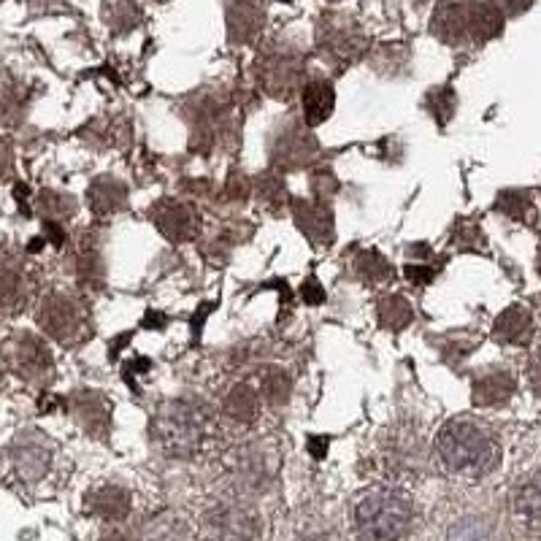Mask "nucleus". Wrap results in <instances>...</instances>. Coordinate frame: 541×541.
<instances>
[{
	"instance_id": "obj_1",
	"label": "nucleus",
	"mask_w": 541,
	"mask_h": 541,
	"mask_svg": "<svg viewBox=\"0 0 541 541\" xmlns=\"http://www.w3.org/2000/svg\"><path fill=\"white\" fill-rule=\"evenodd\" d=\"M436 455L450 474L463 479L487 477L501 460L498 441L471 420H450L439 431Z\"/></svg>"
},
{
	"instance_id": "obj_2",
	"label": "nucleus",
	"mask_w": 541,
	"mask_h": 541,
	"mask_svg": "<svg viewBox=\"0 0 541 541\" xmlns=\"http://www.w3.org/2000/svg\"><path fill=\"white\" fill-rule=\"evenodd\" d=\"M414 523V504L409 493L379 487L360 498L355 506V525L363 539H401Z\"/></svg>"
},
{
	"instance_id": "obj_3",
	"label": "nucleus",
	"mask_w": 541,
	"mask_h": 541,
	"mask_svg": "<svg viewBox=\"0 0 541 541\" xmlns=\"http://www.w3.org/2000/svg\"><path fill=\"white\" fill-rule=\"evenodd\" d=\"M206 422L190 401H168L152 420V441L166 458H193L201 450Z\"/></svg>"
},
{
	"instance_id": "obj_4",
	"label": "nucleus",
	"mask_w": 541,
	"mask_h": 541,
	"mask_svg": "<svg viewBox=\"0 0 541 541\" xmlns=\"http://www.w3.org/2000/svg\"><path fill=\"white\" fill-rule=\"evenodd\" d=\"M11 460L19 477L36 482L52 466V441H46L38 431L19 433L11 444Z\"/></svg>"
},
{
	"instance_id": "obj_5",
	"label": "nucleus",
	"mask_w": 541,
	"mask_h": 541,
	"mask_svg": "<svg viewBox=\"0 0 541 541\" xmlns=\"http://www.w3.org/2000/svg\"><path fill=\"white\" fill-rule=\"evenodd\" d=\"M38 322L52 339L65 341L74 336V331L79 328V312H76L74 301H68L65 295H52L46 298L41 312H38Z\"/></svg>"
},
{
	"instance_id": "obj_6",
	"label": "nucleus",
	"mask_w": 541,
	"mask_h": 541,
	"mask_svg": "<svg viewBox=\"0 0 541 541\" xmlns=\"http://www.w3.org/2000/svg\"><path fill=\"white\" fill-rule=\"evenodd\" d=\"M14 368H17L19 376L25 379H41L52 371V352L44 347V341L30 336V333H22L17 341H14Z\"/></svg>"
},
{
	"instance_id": "obj_7",
	"label": "nucleus",
	"mask_w": 541,
	"mask_h": 541,
	"mask_svg": "<svg viewBox=\"0 0 541 541\" xmlns=\"http://www.w3.org/2000/svg\"><path fill=\"white\" fill-rule=\"evenodd\" d=\"M263 28V9L257 0H230L228 3V36L233 44H244Z\"/></svg>"
},
{
	"instance_id": "obj_8",
	"label": "nucleus",
	"mask_w": 541,
	"mask_h": 541,
	"mask_svg": "<svg viewBox=\"0 0 541 541\" xmlns=\"http://www.w3.org/2000/svg\"><path fill=\"white\" fill-rule=\"evenodd\" d=\"M301 60L298 57H287V55H276L271 57L263 68V82H266L268 92L276 95V98H290L301 82Z\"/></svg>"
},
{
	"instance_id": "obj_9",
	"label": "nucleus",
	"mask_w": 541,
	"mask_h": 541,
	"mask_svg": "<svg viewBox=\"0 0 541 541\" xmlns=\"http://www.w3.org/2000/svg\"><path fill=\"white\" fill-rule=\"evenodd\" d=\"M152 220L160 228V233L171 241L190 239L195 230V214L184 203L163 201L152 209Z\"/></svg>"
},
{
	"instance_id": "obj_10",
	"label": "nucleus",
	"mask_w": 541,
	"mask_h": 541,
	"mask_svg": "<svg viewBox=\"0 0 541 541\" xmlns=\"http://www.w3.org/2000/svg\"><path fill=\"white\" fill-rule=\"evenodd\" d=\"M71 406H74L76 417L82 422L84 428L90 433H98L103 436L106 428H109V406L103 401L101 393L95 390H82L71 398Z\"/></svg>"
},
{
	"instance_id": "obj_11",
	"label": "nucleus",
	"mask_w": 541,
	"mask_h": 541,
	"mask_svg": "<svg viewBox=\"0 0 541 541\" xmlns=\"http://www.w3.org/2000/svg\"><path fill=\"white\" fill-rule=\"evenodd\" d=\"M295 220H298V225H301L306 236H312L314 244H328V241H333V217L325 206L295 201Z\"/></svg>"
},
{
	"instance_id": "obj_12",
	"label": "nucleus",
	"mask_w": 541,
	"mask_h": 541,
	"mask_svg": "<svg viewBox=\"0 0 541 541\" xmlns=\"http://www.w3.org/2000/svg\"><path fill=\"white\" fill-rule=\"evenodd\" d=\"M336 106V92L328 82H312L303 90V117L309 128H317L328 120Z\"/></svg>"
},
{
	"instance_id": "obj_13",
	"label": "nucleus",
	"mask_w": 541,
	"mask_h": 541,
	"mask_svg": "<svg viewBox=\"0 0 541 541\" xmlns=\"http://www.w3.org/2000/svg\"><path fill=\"white\" fill-rule=\"evenodd\" d=\"M433 33L444 44H458L460 38L468 36V3H447L436 9L433 17Z\"/></svg>"
},
{
	"instance_id": "obj_14",
	"label": "nucleus",
	"mask_w": 541,
	"mask_h": 541,
	"mask_svg": "<svg viewBox=\"0 0 541 541\" xmlns=\"http://www.w3.org/2000/svg\"><path fill=\"white\" fill-rule=\"evenodd\" d=\"M514 395V376L509 371H490L474 382V404L501 406Z\"/></svg>"
},
{
	"instance_id": "obj_15",
	"label": "nucleus",
	"mask_w": 541,
	"mask_h": 541,
	"mask_svg": "<svg viewBox=\"0 0 541 541\" xmlns=\"http://www.w3.org/2000/svg\"><path fill=\"white\" fill-rule=\"evenodd\" d=\"M90 512L106 523H120L130 512V498L122 487H101L90 496Z\"/></svg>"
},
{
	"instance_id": "obj_16",
	"label": "nucleus",
	"mask_w": 541,
	"mask_h": 541,
	"mask_svg": "<svg viewBox=\"0 0 541 541\" xmlns=\"http://www.w3.org/2000/svg\"><path fill=\"white\" fill-rule=\"evenodd\" d=\"M128 201V190L125 184L111 179V176H103L98 182H92L90 187V209L98 214V217H106V214H114L120 211Z\"/></svg>"
},
{
	"instance_id": "obj_17",
	"label": "nucleus",
	"mask_w": 541,
	"mask_h": 541,
	"mask_svg": "<svg viewBox=\"0 0 541 541\" xmlns=\"http://www.w3.org/2000/svg\"><path fill=\"white\" fill-rule=\"evenodd\" d=\"M209 523L220 536H255L257 533L252 514L241 506H220L217 512H211Z\"/></svg>"
},
{
	"instance_id": "obj_18",
	"label": "nucleus",
	"mask_w": 541,
	"mask_h": 541,
	"mask_svg": "<svg viewBox=\"0 0 541 541\" xmlns=\"http://www.w3.org/2000/svg\"><path fill=\"white\" fill-rule=\"evenodd\" d=\"M496 339L504 341V344H528L531 341L533 325H531V314L520 309V306H512L506 309L501 317L496 320Z\"/></svg>"
},
{
	"instance_id": "obj_19",
	"label": "nucleus",
	"mask_w": 541,
	"mask_h": 541,
	"mask_svg": "<svg viewBox=\"0 0 541 541\" xmlns=\"http://www.w3.org/2000/svg\"><path fill=\"white\" fill-rule=\"evenodd\" d=\"M504 25V17L496 6L490 3H468V36L474 41H487L493 38Z\"/></svg>"
},
{
	"instance_id": "obj_20",
	"label": "nucleus",
	"mask_w": 541,
	"mask_h": 541,
	"mask_svg": "<svg viewBox=\"0 0 541 541\" xmlns=\"http://www.w3.org/2000/svg\"><path fill=\"white\" fill-rule=\"evenodd\" d=\"M514 512L528 528L541 531V477H533L514 493Z\"/></svg>"
},
{
	"instance_id": "obj_21",
	"label": "nucleus",
	"mask_w": 541,
	"mask_h": 541,
	"mask_svg": "<svg viewBox=\"0 0 541 541\" xmlns=\"http://www.w3.org/2000/svg\"><path fill=\"white\" fill-rule=\"evenodd\" d=\"M314 138L303 136L295 128L287 130V136L274 147V160H282L287 166H301L314 155Z\"/></svg>"
},
{
	"instance_id": "obj_22",
	"label": "nucleus",
	"mask_w": 541,
	"mask_h": 541,
	"mask_svg": "<svg viewBox=\"0 0 541 541\" xmlns=\"http://www.w3.org/2000/svg\"><path fill=\"white\" fill-rule=\"evenodd\" d=\"M257 409H260L257 393L247 385H236L225 398V414L233 420L252 422L257 417Z\"/></svg>"
},
{
	"instance_id": "obj_23",
	"label": "nucleus",
	"mask_w": 541,
	"mask_h": 541,
	"mask_svg": "<svg viewBox=\"0 0 541 541\" xmlns=\"http://www.w3.org/2000/svg\"><path fill=\"white\" fill-rule=\"evenodd\" d=\"M322 46L328 49V55L339 57V60H349L358 57L360 52V36L352 28H331L328 36H322Z\"/></svg>"
},
{
	"instance_id": "obj_24",
	"label": "nucleus",
	"mask_w": 541,
	"mask_h": 541,
	"mask_svg": "<svg viewBox=\"0 0 541 541\" xmlns=\"http://www.w3.org/2000/svg\"><path fill=\"white\" fill-rule=\"evenodd\" d=\"M379 322L385 328H393V331H401L412 322V306L406 303V298L401 295H390L385 301L379 303Z\"/></svg>"
},
{
	"instance_id": "obj_25",
	"label": "nucleus",
	"mask_w": 541,
	"mask_h": 541,
	"mask_svg": "<svg viewBox=\"0 0 541 541\" xmlns=\"http://www.w3.org/2000/svg\"><path fill=\"white\" fill-rule=\"evenodd\" d=\"M38 203H41V209H44V214L49 220H60V217H68V214H74L76 211V203L71 201L68 195L49 193V190L41 193Z\"/></svg>"
},
{
	"instance_id": "obj_26",
	"label": "nucleus",
	"mask_w": 541,
	"mask_h": 541,
	"mask_svg": "<svg viewBox=\"0 0 541 541\" xmlns=\"http://www.w3.org/2000/svg\"><path fill=\"white\" fill-rule=\"evenodd\" d=\"M428 106H431V111L436 114V120H439L441 125H447L452 111H455V92H452L450 87L433 90L431 95H428Z\"/></svg>"
},
{
	"instance_id": "obj_27",
	"label": "nucleus",
	"mask_w": 541,
	"mask_h": 541,
	"mask_svg": "<svg viewBox=\"0 0 541 541\" xmlns=\"http://www.w3.org/2000/svg\"><path fill=\"white\" fill-rule=\"evenodd\" d=\"M360 274L366 276L368 282H382L390 276V266H387L382 255H376V252H366V255H360Z\"/></svg>"
},
{
	"instance_id": "obj_28",
	"label": "nucleus",
	"mask_w": 541,
	"mask_h": 541,
	"mask_svg": "<svg viewBox=\"0 0 541 541\" xmlns=\"http://www.w3.org/2000/svg\"><path fill=\"white\" fill-rule=\"evenodd\" d=\"M263 387H266V398L274 401V404H282V401H287V395H290V379H287L282 371H271V374L266 376Z\"/></svg>"
},
{
	"instance_id": "obj_29",
	"label": "nucleus",
	"mask_w": 541,
	"mask_h": 541,
	"mask_svg": "<svg viewBox=\"0 0 541 541\" xmlns=\"http://www.w3.org/2000/svg\"><path fill=\"white\" fill-rule=\"evenodd\" d=\"M19 290H22V279H19V274L3 268V271H0V306L17 301Z\"/></svg>"
},
{
	"instance_id": "obj_30",
	"label": "nucleus",
	"mask_w": 541,
	"mask_h": 541,
	"mask_svg": "<svg viewBox=\"0 0 541 541\" xmlns=\"http://www.w3.org/2000/svg\"><path fill=\"white\" fill-rule=\"evenodd\" d=\"M114 19L117 22H111V25H117V30H130L133 25H138V6L133 0H120Z\"/></svg>"
},
{
	"instance_id": "obj_31",
	"label": "nucleus",
	"mask_w": 541,
	"mask_h": 541,
	"mask_svg": "<svg viewBox=\"0 0 541 541\" xmlns=\"http://www.w3.org/2000/svg\"><path fill=\"white\" fill-rule=\"evenodd\" d=\"M303 298H306V303H312V306H320V303L325 301V290H322L320 282H317L314 276L303 285Z\"/></svg>"
},
{
	"instance_id": "obj_32",
	"label": "nucleus",
	"mask_w": 541,
	"mask_h": 541,
	"mask_svg": "<svg viewBox=\"0 0 541 541\" xmlns=\"http://www.w3.org/2000/svg\"><path fill=\"white\" fill-rule=\"evenodd\" d=\"M406 276L412 279L414 285H428L433 279V268L425 266H406Z\"/></svg>"
},
{
	"instance_id": "obj_33",
	"label": "nucleus",
	"mask_w": 541,
	"mask_h": 541,
	"mask_svg": "<svg viewBox=\"0 0 541 541\" xmlns=\"http://www.w3.org/2000/svg\"><path fill=\"white\" fill-rule=\"evenodd\" d=\"M325 447H328V439H325V436H322V439H309V452H312L317 460L325 458Z\"/></svg>"
},
{
	"instance_id": "obj_34",
	"label": "nucleus",
	"mask_w": 541,
	"mask_h": 541,
	"mask_svg": "<svg viewBox=\"0 0 541 541\" xmlns=\"http://www.w3.org/2000/svg\"><path fill=\"white\" fill-rule=\"evenodd\" d=\"M531 385L536 393H541V360L531 363Z\"/></svg>"
},
{
	"instance_id": "obj_35",
	"label": "nucleus",
	"mask_w": 541,
	"mask_h": 541,
	"mask_svg": "<svg viewBox=\"0 0 541 541\" xmlns=\"http://www.w3.org/2000/svg\"><path fill=\"white\" fill-rule=\"evenodd\" d=\"M9 166H11V152H9V147L0 141V174H6V171H9Z\"/></svg>"
}]
</instances>
